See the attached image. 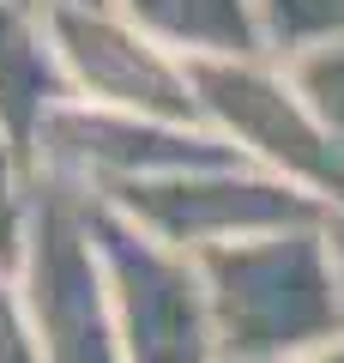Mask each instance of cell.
Returning a JSON list of instances; mask_svg holds the SVG:
<instances>
[{
    "label": "cell",
    "instance_id": "obj_9",
    "mask_svg": "<svg viewBox=\"0 0 344 363\" xmlns=\"http://www.w3.org/2000/svg\"><path fill=\"white\" fill-rule=\"evenodd\" d=\"M145 37L188 61H236V55H272L260 0H109Z\"/></svg>",
    "mask_w": 344,
    "mask_h": 363
},
{
    "label": "cell",
    "instance_id": "obj_5",
    "mask_svg": "<svg viewBox=\"0 0 344 363\" xmlns=\"http://www.w3.org/2000/svg\"><path fill=\"white\" fill-rule=\"evenodd\" d=\"M224 157L236 152L205 121H164V116H133V109H103L67 97L30 145V176L109 200L121 188L176 176V169H200V164H224Z\"/></svg>",
    "mask_w": 344,
    "mask_h": 363
},
{
    "label": "cell",
    "instance_id": "obj_13",
    "mask_svg": "<svg viewBox=\"0 0 344 363\" xmlns=\"http://www.w3.org/2000/svg\"><path fill=\"white\" fill-rule=\"evenodd\" d=\"M0 363H42V345L30 333V315L18 303L13 272H0Z\"/></svg>",
    "mask_w": 344,
    "mask_h": 363
},
{
    "label": "cell",
    "instance_id": "obj_10",
    "mask_svg": "<svg viewBox=\"0 0 344 363\" xmlns=\"http://www.w3.org/2000/svg\"><path fill=\"white\" fill-rule=\"evenodd\" d=\"M260 18L278 61L308 49H344V0H260Z\"/></svg>",
    "mask_w": 344,
    "mask_h": 363
},
{
    "label": "cell",
    "instance_id": "obj_11",
    "mask_svg": "<svg viewBox=\"0 0 344 363\" xmlns=\"http://www.w3.org/2000/svg\"><path fill=\"white\" fill-rule=\"evenodd\" d=\"M290 73L302 85V97L314 104L320 128H326V145L338 157V176H344V49H308L290 55Z\"/></svg>",
    "mask_w": 344,
    "mask_h": 363
},
{
    "label": "cell",
    "instance_id": "obj_4",
    "mask_svg": "<svg viewBox=\"0 0 344 363\" xmlns=\"http://www.w3.org/2000/svg\"><path fill=\"white\" fill-rule=\"evenodd\" d=\"M193 97L200 121L236 157L272 169V176L308 188L344 218V176L326 145L314 104L302 97L290 61L278 55H236V61H193Z\"/></svg>",
    "mask_w": 344,
    "mask_h": 363
},
{
    "label": "cell",
    "instance_id": "obj_6",
    "mask_svg": "<svg viewBox=\"0 0 344 363\" xmlns=\"http://www.w3.org/2000/svg\"><path fill=\"white\" fill-rule=\"evenodd\" d=\"M109 206H121L133 224H145L151 236L188 248V255L248 242L266 230H290V224L338 218L326 200H314L308 188L248 164V157H224V164H200V169H176V176L121 188V194H109Z\"/></svg>",
    "mask_w": 344,
    "mask_h": 363
},
{
    "label": "cell",
    "instance_id": "obj_8",
    "mask_svg": "<svg viewBox=\"0 0 344 363\" xmlns=\"http://www.w3.org/2000/svg\"><path fill=\"white\" fill-rule=\"evenodd\" d=\"M73 97L49 13L37 0H0V140L30 164L42 121Z\"/></svg>",
    "mask_w": 344,
    "mask_h": 363
},
{
    "label": "cell",
    "instance_id": "obj_7",
    "mask_svg": "<svg viewBox=\"0 0 344 363\" xmlns=\"http://www.w3.org/2000/svg\"><path fill=\"white\" fill-rule=\"evenodd\" d=\"M61 49L67 85L79 104L103 109H133V116H164V121H200L193 97V61L145 37L127 13L115 6H42Z\"/></svg>",
    "mask_w": 344,
    "mask_h": 363
},
{
    "label": "cell",
    "instance_id": "obj_3",
    "mask_svg": "<svg viewBox=\"0 0 344 363\" xmlns=\"http://www.w3.org/2000/svg\"><path fill=\"white\" fill-rule=\"evenodd\" d=\"M91 236L109 272L127 363H224L200 255L151 236L109 200H91Z\"/></svg>",
    "mask_w": 344,
    "mask_h": 363
},
{
    "label": "cell",
    "instance_id": "obj_1",
    "mask_svg": "<svg viewBox=\"0 0 344 363\" xmlns=\"http://www.w3.org/2000/svg\"><path fill=\"white\" fill-rule=\"evenodd\" d=\"M224 363H302L344 333V218L200 255Z\"/></svg>",
    "mask_w": 344,
    "mask_h": 363
},
{
    "label": "cell",
    "instance_id": "obj_2",
    "mask_svg": "<svg viewBox=\"0 0 344 363\" xmlns=\"http://www.w3.org/2000/svg\"><path fill=\"white\" fill-rule=\"evenodd\" d=\"M13 285L42 345V363H127L109 303V272L91 236V194L49 176L30 182V224Z\"/></svg>",
    "mask_w": 344,
    "mask_h": 363
},
{
    "label": "cell",
    "instance_id": "obj_12",
    "mask_svg": "<svg viewBox=\"0 0 344 363\" xmlns=\"http://www.w3.org/2000/svg\"><path fill=\"white\" fill-rule=\"evenodd\" d=\"M30 164L0 140V272L18 267V248H25V224H30Z\"/></svg>",
    "mask_w": 344,
    "mask_h": 363
},
{
    "label": "cell",
    "instance_id": "obj_14",
    "mask_svg": "<svg viewBox=\"0 0 344 363\" xmlns=\"http://www.w3.org/2000/svg\"><path fill=\"white\" fill-rule=\"evenodd\" d=\"M302 363H344V333L332 339V345H320V351H308Z\"/></svg>",
    "mask_w": 344,
    "mask_h": 363
},
{
    "label": "cell",
    "instance_id": "obj_15",
    "mask_svg": "<svg viewBox=\"0 0 344 363\" xmlns=\"http://www.w3.org/2000/svg\"><path fill=\"white\" fill-rule=\"evenodd\" d=\"M37 6H109V0H37Z\"/></svg>",
    "mask_w": 344,
    "mask_h": 363
}]
</instances>
